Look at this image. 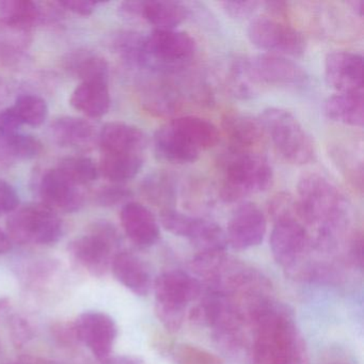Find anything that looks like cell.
<instances>
[{
  "instance_id": "1",
  "label": "cell",
  "mask_w": 364,
  "mask_h": 364,
  "mask_svg": "<svg viewBox=\"0 0 364 364\" xmlns=\"http://www.w3.org/2000/svg\"><path fill=\"white\" fill-rule=\"evenodd\" d=\"M298 214L304 225H316L319 246L331 247L348 223L346 198L321 174H304L297 185Z\"/></svg>"
},
{
  "instance_id": "2",
  "label": "cell",
  "mask_w": 364,
  "mask_h": 364,
  "mask_svg": "<svg viewBox=\"0 0 364 364\" xmlns=\"http://www.w3.org/2000/svg\"><path fill=\"white\" fill-rule=\"evenodd\" d=\"M257 364H302L304 345L291 315L272 301L252 317Z\"/></svg>"
},
{
  "instance_id": "3",
  "label": "cell",
  "mask_w": 364,
  "mask_h": 364,
  "mask_svg": "<svg viewBox=\"0 0 364 364\" xmlns=\"http://www.w3.org/2000/svg\"><path fill=\"white\" fill-rule=\"evenodd\" d=\"M220 168V196L227 203L268 191L274 183V171L268 159L250 150L230 149L221 157Z\"/></svg>"
},
{
  "instance_id": "4",
  "label": "cell",
  "mask_w": 364,
  "mask_h": 364,
  "mask_svg": "<svg viewBox=\"0 0 364 364\" xmlns=\"http://www.w3.org/2000/svg\"><path fill=\"white\" fill-rule=\"evenodd\" d=\"M259 120L281 159L295 166L315 161L314 141L293 114L281 108H267Z\"/></svg>"
},
{
  "instance_id": "5",
  "label": "cell",
  "mask_w": 364,
  "mask_h": 364,
  "mask_svg": "<svg viewBox=\"0 0 364 364\" xmlns=\"http://www.w3.org/2000/svg\"><path fill=\"white\" fill-rule=\"evenodd\" d=\"M153 289L159 321L168 331H178L184 321L187 306L201 296V283L183 270L173 269L159 274L153 282Z\"/></svg>"
},
{
  "instance_id": "6",
  "label": "cell",
  "mask_w": 364,
  "mask_h": 364,
  "mask_svg": "<svg viewBox=\"0 0 364 364\" xmlns=\"http://www.w3.org/2000/svg\"><path fill=\"white\" fill-rule=\"evenodd\" d=\"M196 52L197 43L189 33L154 29L144 36L141 69L159 74L176 73L191 63Z\"/></svg>"
},
{
  "instance_id": "7",
  "label": "cell",
  "mask_w": 364,
  "mask_h": 364,
  "mask_svg": "<svg viewBox=\"0 0 364 364\" xmlns=\"http://www.w3.org/2000/svg\"><path fill=\"white\" fill-rule=\"evenodd\" d=\"M7 234L21 245H53L63 235V223L44 204L18 206L7 220Z\"/></svg>"
},
{
  "instance_id": "8",
  "label": "cell",
  "mask_w": 364,
  "mask_h": 364,
  "mask_svg": "<svg viewBox=\"0 0 364 364\" xmlns=\"http://www.w3.org/2000/svg\"><path fill=\"white\" fill-rule=\"evenodd\" d=\"M120 242V235L114 225L97 221L88 233L74 238L68 249L72 257L89 274L102 277L112 267Z\"/></svg>"
},
{
  "instance_id": "9",
  "label": "cell",
  "mask_w": 364,
  "mask_h": 364,
  "mask_svg": "<svg viewBox=\"0 0 364 364\" xmlns=\"http://www.w3.org/2000/svg\"><path fill=\"white\" fill-rule=\"evenodd\" d=\"M269 242L274 261L289 270L301 265L312 246L310 234L297 214L274 219Z\"/></svg>"
},
{
  "instance_id": "10",
  "label": "cell",
  "mask_w": 364,
  "mask_h": 364,
  "mask_svg": "<svg viewBox=\"0 0 364 364\" xmlns=\"http://www.w3.org/2000/svg\"><path fill=\"white\" fill-rule=\"evenodd\" d=\"M249 40L259 50L280 56L301 57L306 41L301 33L291 25L270 16L253 18L247 29Z\"/></svg>"
},
{
  "instance_id": "11",
  "label": "cell",
  "mask_w": 364,
  "mask_h": 364,
  "mask_svg": "<svg viewBox=\"0 0 364 364\" xmlns=\"http://www.w3.org/2000/svg\"><path fill=\"white\" fill-rule=\"evenodd\" d=\"M240 63L248 82L294 89L304 88L309 82L306 71L299 65L280 55H257Z\"/></svg>"
},
{
  "instance_id": "12",
  "label": "cell",
  "mask_w": 364,
  "mask_h": 364,
  "mask_svg": "<svg viewBox=\"0 0 364 364\" xmlns=\"http://www.w3.org/2000/svg\"><path fill=\"white\" fill-rule=\"evenodd\" d=\"M267 220L259 206L244 202L236 208L225 232L229 246L235 250L255 248L263 242Z\"/></svg>"
},
{
  "instance_id": "13",
  "label": "cell",
  "mask_w": 364,
  "mask_h": 364,
  "mask_svg": "<svg viewBox=\"0 0 364 364\" xmlns=\"http://www.w3.org/2000/svg\"><path fill=\"white\" fill-rule=\"evenodd\" d=\"M76 336L91 353L103 362L110 357L118 334L116 321L106 313L88 311L80 315L75 323Z\"/></svg>"
},
{
  "instance_id": "14",
  "label": "cell",
  "mask_w": 364,
  "mask_h": 364,
  "mask_svg": "<svg viewBox=\"0 0 364 364\" xmlns=\"http://www.w3.org/2000/svg\"><path fill=\"white\" fill-rule=\"evenodd\" d=\"M325 80L338 93L363 92V58L350 52H334L325 59Z\"/></svg>"
},
{
  "instance_id": "15",
  "label": "cell",
  "mask_w": 364,
  "mask_h": 364,
  "mask_svg": "<svg viewBox=\"0 0 364 364\" xmlns=\"http://www.w3.org/2000/svg\"><path fill=\"white\" fill-rule=\"evenodd\" d=\"M39 195L42 204L56 213L78 212L85 203V193L80 186L68 180L57 168L48 170L42 176Z\"/></svg>"
},
{
  "instance_id": "16",
  "label": "cell",
  "mask_w": 364,
  "mask_h": 364,
  "mask_svg": "<svg viewBox=\"0 0 364 364\" xmlns=\"http://www.w3.org/2000/svg\"><path fill=\"white\" fill-rule=\"evenodd\" d=\"M120 219L125 234L136 246L148 248L156 244L161 234L159 221L146 206L127 202L121 210Z\"/></svg>"
},
{
  "instance_id": "17",
  "label": "cell",
  "mask_w": 364,
  "mask_h": 364,
  "mask_svg": "<svg viewBox=\"0 0 364 364\" xmlns=\"http://www.w3.org/2000/svg\"><path fill=\"white\" fill-rule=\"evenodd\" d=\"M97 142L102 153L144 154L148 146V137L139 127L116 121L102 127Z\"/></svg>"
},
{
  "instance_id": "18",
  "label": "cell",
  "mask_w": 364,
  "mask_h": 364,
  "mask_svg": "<svg viewBox=\"0 0 364 364\" xmlns=\"http://www.w3.org/2000/svg\"><path fill=\"white\" fill-rule=\"evenodd\" d=\"M153 141L159 159L168 163L178 165L195 163L201 153L182 132L170 122L155 132Z\"/></svg>"
},
{
  "instance_id": "19",
  "label": "cell",
  "mask_w": 364,
  "mask_h": 364,
  "mask_svg": "<svg viewBox=\"0 0 364 364\" xmlns=\"http://www.w3.org/2000/svg\"><path fill=\"white\" fill-rule=\"evenodd\" d=\"M53 139L63 148L90 150L99 140L92 123L77 117H60L50 124Z\"/></svg>"
},
{
  "instance_id": "20",
  "label": "cell",
  "mask_w": 364,
  "mask_h": 364,
  "mask_svg": "<svg viewBox=\"0 0 364 364\" xmlns=\"http://www.w3.org/2000/svg\"><path fill=\"white\" fill-rule=\"evenodd\" d=\"M117 280L138 296H146L153 287L152 277L146 264L137 255L119 251L112 262Z\"/></svg>"
},
{
  "instance_id": "21",
  "label": "cell",
  "mask_w": 364,
  "mask_h": 364,
  "mask_svg": "<svg viewBox=\"0 0 364 364\" xmlns=\"http://www.w3.org/2000/svg\"><path fill=\"white\" fill-rule=\"evenodd\" d=\"M63 70L80 82H108L109 65L99 53L88 48L72 50L61 60Z\"/></svg>"
},
{
  "instance_id": "22",
  "label": "cell",
  "mask_w": 364,
  "mask_h": 364,
  "mask_svg": "<svg viewBox=\"0 0 364 364\" xmlns=\"http://www.w3.org/2000/svg\"><path fill=\"white\" fill-rule=\"evenodd\" d=\"M72 107L89 118H102L109 112L108 82H85L76 87L70 99Z\"/></svg>"
},
{
  "instance_id": "23",
  "label": "cell",
  "mask_w": 364,
  "mask_h": 364,
  "mask_svg": "<svg viewBox=\"0 0 364 364\" xmlns=\"http://www.w3.org/2000/svg\"><path fill=\"white\" fill-rule=\"evenodd\" d=\"M189 16L191 10L185 4L178 1H140L139 18L154 26L155 29L172 31L184 23Z\"/></svg>"
},
{
  "instance_id": "24",
  "label": "cell",
  "mask_w": 364,
  "mask_h": 364,
  "mask_svg": "<svg viewBox=\"0 0 364 364\" xmlns=\"http://www.w3.org/2000/svg\"><path fill=\"white\" fill-rule=\"evenodd\" d=\"M223 129L232 144V148L249 150L261 141L264 133L259 118L240 112H229L223 119Z\"/></svg>"
},
{
  "instance_id": "25",
  "label": "cell",
  "mask_w": 364,
  "mask_h": 364,
  "mask_svg": "<svg viewBox=\"0 0 364 364\" xmlns=\"http://www.w3.org/2000/svg\"><path fill=\"white\" fill-rule=\"evenodd\" d=\"M323 110L325 116L333 122L362 127L364 123L363 92L332 95L326 100Z\"/></svg>"
},
{
  "instance_id": "26",
  "label": "cell",
  "mask_w": 364,
  "mask_h": 364,
  "mask_svg": "<svg viewBox=\"0 0 364 364\" xmlns=\"http://www.w3.org/2000/svg\"><path fill=\"white\" fill-rule=\"evenodd\" d=\"M183 237L187 238L200 253L223 252L228 246L225 232L220 225L196 217L189 218Z\"/></svg>"
},
{
  "instance_id": "27",
  "label": "cell",
  "mask_w": 364,
  "mask_h": 364,
  "mask_svg": "<svg viewBox=\"0 0 364 364\" xmlns=\"http://www.w3.org/2000/svg\"><path fill=\"white\" fill-rule=\"evenodd\" d=\"M144 154L102 153L99 172L114 184L133 180L144 167Z\"/></svg>"
},
{
  "instance_id": "28",
  "label": "cell",
  "mask_w": 364,
  "mask_h": 364,
  "mask_svg": "<svg viewBox=\"0 0 364 364\" xmlns=\"http://www.w3.org/2000/svg\"><path fill=\"white\" fill-rule=\"evenodd\" d=\"M0 21L14 28L31 31L42 24L41 4L31 0H3L0 1Z\"/></svg>"
},
{
  "instance_id": "29",
  "label": "cell",
  "mask_w": 364,
  "mask_h": 364,
  "mask_svg": "<svg viewBox=\"0 0 364 364\" xmlns=\"http://www.w3.org/2000/svg\"><path fill=\"white\" fill-rule=\"evenodd\" d=\"M170 123L182 132L200 151L214 148L220 139L216 125L200 117H178L170 121Z\"/></svg>"
},
{
  "instance_id": "30",
  "label": "cell",
  "mask_w": 364,
  "mask_h": 364,
  "mask_svg": "<svg viewBox=\"0 0 364 364\" xmlns=\"http://www.w3.org/2000/svg\"><path fill=\"white\" fill-rule=\"evenodd\" d=\"M33 42L31 31L14 28L0 21V63L14 65L20 63Z\"/></svg>"
},
{
  "instance_id": "31",
  "label": "cell",
  "mask_w": 364,
  "mask_h": 364,
  "mask_svg": "<svg viewBox=\"0 0 364 364\" xmlns=\"http://www.w3.org/2000/svg\"><path fill=\"white\" fill-rule=\"evenodd\" d=\"M43 152V144L31 134L18 133L0 136V159L29 161Z\"/></svg>"
},
{
  "instance_id": "32",
  "label": "cell",
  "mask_w": 364,
  "mask_h": 364,
  "mask_svg": "<svg viewBox=\"0 0 364 364\" xmlns=\"http://www.w3.org/2000/svg\"><path fill=\"white\" fill-rule=\"evenodd\" d=\"M56 168L68 180L80 187L95 182L100 173L92 159L78 155L63 157Z\"/></svg>"
},
{
  "instance_id": "33",
  "label": "cell",
  "mask_w": 364,
  "mask_h": 364,
  "mask_svg": "<svg viewBox=\"0 0 364 364\" xmlns=\"http://www.w3.org/2000/svg\"><path fill=\"white\" fill-rule=\"evenodd\" d=\"M144 39V36L136 31H120L112 39V50L127 65L141 69Z\"/></svg>"
},
{
  "instance_id": "34",
  "label": "cell",
  "mask_w": 364,
  "mask_h": 364,
  "mask_svg": "<svg viewBox=\"0 0 364 364\" xmlns=\"http://www.w3.org/2000/svg\"><path fill=\"white\" fill-rule=\"evenodd\" d=\"M178 95L168 85L154 82L148 85L142 93V103L146 109L159 114H172L178 107Z\"/></svg>"
},
{
  "instance_id": "35",
  "label": "cell",
  "mask_w": 364,
  "mask_h": 364,
  "mask_svg": "<svg viewBox=\"0 0 364 364\" xmlns=\"http://www.w3.org/2000/svg\"><path fill=\"white\" fill-rule=\"evenodd\" d=\"M12 107L23 125L38 127L43 124L48 117V106L46 100L36 95H20Z\"/></svg>"
},
{
  "instance_id": "36",
  "label": "cell",
  "mask_w": 364,
  "mask_h": 364,
  "mask_svg": "<svg viewBox=\"0 0 364 364\" xmlns=\"http://www.w3.org/2000/svg\"><path fill=\"white\" fill-rule=\"evenodd\" d=\"M142 191L151 202L165 206L164 210H169V205L176 201V186L167 174L157 173L149 176L142 184Z\"/></svg>"
},
{
  "instance_id": "37",
  "label": "cell",
  "mask_w": 364,
  "mask_h": 364,
  "mask_svg": "<svg viewBox=\"0 0 364 364\" xmlns=\"http://www.w3.org/2000/svg\"><path fill=\"white\" fill-rule=\"evenodd\" d=\"M132 197L133 193L129 188L121 184H114L101 187L95 193V201L104 208H112L119 204L127 203Z\"/></svg>"
},
{
  "instance_id": "38",
  "label": "cell",
  "mask_w": 364,
  "mask_h": 364,
  "mask_svg": "<svg viewBox=\"0 0 364 364\" xmlns=\"http://www.w3.org/2000/svg\"><path fill=\"white\" fill-rule=\"evenodd\" d=\"M176 360L178 364H221L220 360L212 353L188 345L176 351Z\"/></svg>"
},
{
  "instance_id": "39",
  "label": "cell",
  "mask_w": 364,
  "mask_h": 364,
  "mask_svg": "<svg viewBox=\"0 0 364 364\" xmlns=\"http://www.w3.org/2000/svg\"><path fill=\"white\" fill-rule=\"evenodd\" d=\"M10 336L16 347L24 346L33 338L31 323L21 315H14L9 321Z\"/></svg>"
},
{
  "instance_id": "40",
  "label": "cell",
  "mask_w": 364,
  "mask_h": 364,
  "mask_svg": "<svg viewBox=\"0 0 364 364\" xmlns=\"http://www.w3.org/2000/svg\"><path fill=\"white\" fill-rule=\"evenodd\" d=\"M20 206V196L14 186L0 178V216L11 214Z\"/></svg>"
},
{
  "instance_id": "41",
  "label": "cell",
  "mask_w": 364,
  "mask_h": 364,
  "mask_svg": "<svg viewBox=\"0 0 364 364\" xmlns=\"http://www.w3.org/2000/svg\"><path fill=\"white\" fill-rule=\"evenodd\" d=\"M223 11L236 20H244L252 16L262 5L257 1H225L220 4Z\"/></svg>"
},
{
  "instance_id": "42",
  "label": "cell",
  "mask_w": 364,
  "mask_h": 364,
  "mask_svg": "<svg viewBox=\"0 0 364 364\" xmlns=\"http://www.w3.org/2000/svg\"><path fill=\"white\" fill-rule=\"evenodd\" d=\"M23 127L22 121L14 107L0 110V136L18 133Z\"/></svg>"
},
{
  "instance_id": "43",
  "label": "cell",
  "mask_w": 364,
  "mask_h": 364,
  "mask_svg": "<svg viewBox=\"0 0 364 364\" xmlns=\"http://www.w3.org/2000/svg\"><path fill=\"white\" fill-rule=\"evenodd\" d=\"M65 11H70L77 16H89L95 12L97 4L90 0H65L59 1Z\"/></svg>"
},
{
  "instance_id": "44",
  "label": "cell",
  "mask_w": 364,
  "mask_h": 364,
  "mask_svg": "<svg viewBox=\"0 0 364 364\" xmlns=\"http://www.w3.org/2000/svg\"><path fill=\"white\" fill-rule=\"evenodd\" d=\"M53 333H54L55 338H57L63 344H72L78 341L74 323H58L53 329Z\"/></svg>"
},
{
  "instance_id": "45",
  "label": "cell",
  "mask_w": 364,
  "mask_h": 364,
  "mask_svg": "<svg viewBox=\"0 0 364 364\" xmlns=\"http://www.w3.org/2000/svg\"><path fill=\"white\" fill-rule=\"evenodd\" d=\"M350 255H353V261L359 263L360 267L363 263V240H362L361 234L355 235L351 240Z\"/></svg>"
},
{
  "instance_id": "46",
  "label": "cell",
  "mask_w": 364,
  "mask_h": 364,
  "mask_svg": "<svg viewBox=\"0 0 364 364\" xmlns=\"http://www.w3.org/2000/svg\"><path fill=\"white\" fill-rule=\"evenodd\" d=\"M103 364H141V362L132 355H114L104 360Z\"/></svg>"
},
{
  "instance_id": "47",
  "label": "cell",
  "mask_w": 364,
  "mask_h": 364,
  "mask_svg": "<svg viewBox=\"0 0 364 364\" xmlns=\"http://www.w3.org/2000/svg\"><path fill=\"white\" fill-rule=\"evenodd\" d=\"M12 248V240L8 236L7 232L0 228V255L9 252Z\"/></svg>"
},
{
  "instance_id": "48",
  "label": "cell",
  "mask_w": 364,
  "mask_h": 364,
  "mask_svg": "<svg viewBox=\"0 0 364 364\" xmlns=\"http://www.w3.org/2000/svg\"><path fill=\"white\" fill-rule=\"evenodd\" d=\"M347 5L350 6L351 9L362 18L363 16V0H353V1H349Z\"/></svg>"
},
{
  "instance_id": "49",
  "label": "cell",
  "mask_w": 364,
  "mask_h": 364,
  "mask_svg": "<svg viewBox=\"0 0 364 364\" xmlns=\"http://www.w3.org/2000/svg\"><path fill=\"white\" fill-rule=\"evenodd\" d=\"M8 97V86L4 78L0 76V105L6 101Z\"/></svg>"
},
{
  "instance_id": "50",
  "label": "cell",
  "mask_w": 364,
  "mask_h": 364,
  "mask_svg": "<svg viewBox=\"0 0 364 364\" xmlns=\"http://www.w3.org/2000/svg\"><path fill=\"white\" fill-rule=\"evenodd\" d=\"M6 364H31V357L18 358V359L8 362V363Z\"/></svg>"
},
{
  "instance_id": "51",
  "label": "cell",
  "mask_w": 364,
  "mask_h": 364,
  "mask_svg": "<svg viewBox=\"0 0 364 364\" xmlns=\"http://www.w3.org/2000/svg\"><path fill=\"white\" fill-rule=\"evenodd\" d=\"M6 302L4 301V300H0V310H3L4 308L6 306Z\"/></svg>"
},
{
  "instance_id": "52",
  "label": "cell",
  "mask_w": 364,
  "mask_h": 364,
  "mask_svg": "<svg viewBox=\"0 0 364 364\" xmlns=\"http://www.w3.org/2000/svg\"><path fill=\"white\" fill-rule=\"evenodd\" d=\"M334 364H343V363H334Z\"/></svg>"
}]
</instances>
